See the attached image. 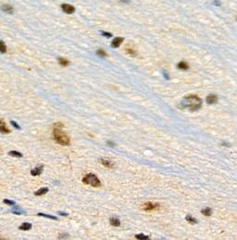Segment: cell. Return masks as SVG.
Returning a JSON list of instances; mask_svg holds the SVG:
<instances>
[{
	"label": "cell",
	"instance_id": "6da1fadb",
	"mask_svg": "<svg viewBox=\"0 0 237 240\" xmlns=\"http://www.w3.org/2000/svg\"><path fill=\"white\" fill-rule=\"evenodd\" d=\"M182 104L183 107L189 108L191 111H196L201 107L202 102L201 99L196 95H189L184 98Z\"/></svg>",
	"mask_w": 237,
	"mask_h": 240
},
{
	"label": "cell",
	"instance_id": "7a4b0ae2",
	"mask_svg": "<svg viewBox=\"0 0 237 240\" xmlns=\"http://www.w3.org/2000/svg\"><path fill=\"white\" fill-rule=\"evenodd\" d=\"M57 125L58 124L56 125L55 128H54V130H53L54 139H55V140L57 141L58 144H60V145H62V146L69 145V144H70V138H69V136L66 134L65 132H63V131L61 130L62 125H59V126H57Z\"/></svg>",
	"mask_w": 237,
	"mask_h": 240
},
{
	"label": "cell",
	"instance_id": "3957f363",
	"mask_svg": "<svg viewBox=\"0 0 237 240\" xmlns=\"http://www.w3.org/2000/svg\"><path fill=\"white\" fill-rule=\"evenodd\" d=\"M83 182L86 185H90L94 187H98L101 186V182L98 177L94 174H88L83 178Z\"/></svg>",
	"mask_w": 237,
	"mask_h": 240
},
{
	"label": "cell",
	"instance_id": "277c9868",
	"mask_svg": "<svg viewBox=\"0 0 237 240\" xmlns=\"http://www.w3.org/2000/svg\"><path fill=\"white\" fill-rule=\"evenodd\" d=\"M159 208V205L157 203H153V202H146L143 205V210L147 211H154V210H157Z\"/></svg>",
	"mask_w": 237,
	"mask_h": 240
},
{
	"label": "cell",
	"instance_id": "5b68a950",
	"mask_svg": "<svg viewBox=\"0 0 237 240\" xmlns=\"http://www.w3.org/2000/svg\"><path fill=\"white\" fill-rule=\"evenodd\" d=\"M61 9H62V10L65 13H67V14H72V13L75 11V8H74L73 6H71V5H69V4H62Z\"/></svg>",
	"mask_w": 237,
	"mask_h": 240
},
{
	"label": "cell",
	"instance_id": "8992f818",
	"mask_svg": "<svg viewBox=\"0 0 237 240\" xmlns=\"http://www.w3.org/2000/svg\"><path fill=\"white\" fill-rule=\"evenodd\" d=\"M123 40H124V39H123L122 37H117V38H115L114 40L112 41L111 46H112L113 48H117V47H118L121 44H122Z\"/></svg>",
	"mask_w": 237,
	"mask_h": 240
},
{
	"label": "cell",
	"instance_id": "52a82bcc",
	"mask_svg": "<svg viewBox=\"0 0 237 240\" xmlns=\"http://www.w3.org/2000/svg\"><path fill=\"white\" fill-rule=\"evenodd\" d=\"M43 168H44V165H38L36 168L32 169V170L31 171V175H34V177H37V175H41V173H42V171H43Z\"/></svg>",
	"mask_w": 237,
	"mask_h": 240
},
{
	"label": "cell",
	"instance_id": "ba28073f",
	"mask_svg": "<svg viewBox=\"0 0 237 240\" xmlns=\"http://www.w3.org/2000/svg\"><path fill=\"white\" fill-rule=\"evenodd\" d=\"M0 132L5 133V134H9V133L10 132L9 129L6 126L5 122H3V120H0Z\"/></svg>",
	"mask_w": 237,
	"mask_h": 240
},
{
	"label": "cell",
	"instance_id": "9c48e42d",
	"mask_svg": "<svg viewBox=\"0 0 237 240\" xmlns=\"http://www.w3.org/2000/svg\"><path fill=\"white\" fill-rule=\"evenodd\" d=\"M1 9H2L4 12L8 13V14H12L13 13V8L10 5H3L1 6Z\"/></svg>",
	"mask_w": 237,
	"mask_h": 240
},
{
	"label": "cell",
	"instance_id": "30bf717a",
	"mask_svg": "<svg viewBox=\"0 0 237 240\" xmlns=\"http://www.w3.org/2000/svg\"><path fill=\"white\" fill-rule=\"evenodd\" d=\"M100 162H101V164H103L104 166L108 167V168H112V167L114 166L113 163L111 162V161H109V160H107V159H101V160H100Z\"/></svg>",
	"mask_w": 237,
	"mask_h": 240
},
{
	"label": "cell",
	"instance_id": "8fae6325",
	"mask_svg": "<svg viewBox=\"0 0 237 240\" xmlns=\"http://www.w3.org/2000/svg\"><path fill=\"white\" fill-rule=\"evenodd\" d=\"M207 102L209 103V104L215 103H217V102H218V97H217L216 95L211 94V95H209V96L207 97Z\"/></svg>",
	"mask_w": 237,
	"mask_h": 240
},
{
	"label": "cell",
	"instance_id": "7c38bea8",
	"mask_svg": "<svg viewBox=\"0 0 237 240\" xmlns=\"http://www.w3.org/2000/svg\"><path fill=\"white\" fill-rule=\"evenodd\" d=\"M47 191H48V187H42V188H40V189L34 192V195L35 196H42V195H44L45 193H47Z\"/></svg>",
	"mask_w": 237,
	"mask_h": 240
},
{
	"label": "cell",
	"instance_id": "4fadbf2b",
	"mask_svg": "<svg viewBox=\"0 0 237 240\" xmlns=\"http://www.w3.org/2000/svg\"><path fill=\"white\" fill-rule=\"evenodd\" d=\"M109 222H110V224H111L112 226H120L121 225V221H120L118 218H115V217L110 218Z\"/></svg>",
	"mask_w": 237,
	"mask_h": 240
},
{
	"label": "cell",
	"instance_id": "5bb4252c",
	"mask_svg": "<svg viewBox=\"0 0 237 240\" xmlns=\"http://www.w3.org/2000/svg\"><path fill=\"white\" fill-rule=\"evenodd\" d=\"M32 228V224L29 223H23L22 224H21V226L19 227V229L22 230V231H28V230H30Z\"/></svg>",
	"mask_w": 237,
	"mask_h": 240
},
{
	"label": "cell",
	"instance_id": "9a60e30c",
	"mask_svg": "<svg viewBox=\"0 0 237 240\" xmlns=\"http://www.w3.org/2000/svg\"><path fill=\"white\" fill-rule=\"evenodd\" d=\"M58 63H59V65L63 66V67H67V66L70 64V61H69V60H67L66 58H63V57H59V58H58Z\"/></svg>",
	"mask_w": 237,
	"mask_h": 240
},
{
	"label": "cell",
	"instance_id": "2e32d148",
	"mask_svg": "<svg viewBox=\"0 0 237 240\" xmlns=\"http://www.w3.org/2000/svg\"><path fill=\"white\" fill-rule=\"evenodd\" d=\"M178 67L180 68V69H182V70H185V69H188V65H187L185 62H180V63L178 64Z\"/></svg>",
	"mask_w": 237,
	"mask_h": 240
},
{
	"label": "cell",
	"instance_id": "e0dca14e",
	"mask_svg": "<svg viewBox=\"0 0 237 240\" xmlns=\"http://www.w3.org/2000/svg\"><path fill=\"white\" fill-rule=\"evenodd\" d=\"M38 216H43V217H45V218H48V219H52V220H56L57 221V218L56 216H52V215H49V214H45V213H38Z\"/></svg>",
	"mask_w": 237,
	"mask_h": 240
},
{
	"label": "cell",
	"instance_id": "ac0fdd59",
	"mask_svg": "<svg viewBox=\"0 0 237 240\" xmlns=\"http://www.w3.org/2000/svg\"><path fill=\"white\" fill-rule=\"evenodd\" d=\"M6 44H4V42L3 41L0 40V53H6Z\"/></svg>",
	"mask_w": 237,
	"mask_h": 240
},
{
	"label": "cell",
	"instance_id": "d6986e66",
	"mask_svg": "<svg viewBox=\"0 0 237 240\" xmlns=\"http://www.w3.org/2000/svg\"><path fill=\"white\" fill-rule=\"evenodd\" d=\"M9 154L10 156H14V157H18V158L19 157H22V154L19 152H16V151H11V152H9Z\"/></svg>",
	"mask_w": 237,
	"mask_h": 240
},
{
	"label": "cell",
	"instance_id": "ffe728a7",
	"mask_svg": "<svg viewBox=\"0 0 237 240\" xmlns=\"http://www.w3.org/2000/svg\"><path fill=\"white\" fill-rule=\"evenodd\" d=\"M202 213H203L204 215H206V216H209V215H211L212 211L209 208H206V209H204V210H202Z\"/></svg>",
	"mask_w": 237,
	"mask_h": 240
},
{
	"label": "cell",
	"instance_id": "44dd1931",
	"mask_svg": "<svg viewBox=\"0 0 237 240\" xmlns=\"http://www.w3.org/2000/svg\"><path fill=\"white\" fill-rule=\"evenodd\" d=\"M135 237L137 238V239H140V240H146V239H148V238H149L147 236H144V235H143V234L136 235Z\"/></svg>",
	"mask_w": 237,
	"mask_h": 240
},
{
	"label": "cell",
	"instance_id": "7402d4cb",
	"mask_svg": "<svg viewBox=\"0 0 237 240\" xmlns=\"http://www.w3.org/2000/svg\"><path fill=\"white\" fill-rule=\"evenodd\" d=\"M96 53H97L98 55H100V57H106L107 55H108L106 52H105L104 50H102V49H99V50H97V52H96Z\"/></svg>",
	"mask_w": 237,
	"mask_h": 240
},
{
	"label": "cell",
	"instance_id": "603a6c76",
	"mask_svg": "<svg viewBox=\"0 0 237 240\" xmlns=\"http://www.w3.org/2000/svg\"><path fill=\"white\" fill-rule=\"evenodd\" d=\"M186 220L189 222V223H196V221H195V219H194V218H192V217H191L190 215H188V216H186Z\"/></svg>",
	"mask_w": 237,
	"mask_h": 240
},
{
	"label": "cell",
	"instance_id": "cb8c5ba5",
	"mask_svg": "<svg viewBox=\"0 0 237 240\" xmlns=\"http://www.w3.org/2000/svg\"><path fill=\"white\" fill-rule=\"evenodd\" d=\"M10 123H11V125H12V126H14L15 129H21V126H19V125L17 124V123L15 122V121H13V120H11V121H10Z\"/></svg>",
	"mask_w": 237,
	"mask_h": 240
},
{
	"label": "cell",
	"instance_id": "d4e9b609",
	"mask_svg": "<svg viewBox=\"0 0 237 240\" xmlns=\"http://www.w3.org/2000/svg\"><path fill=\"white\" fill-rule=\"evenodd\" d=\"M3 202L6 203V204H9V205H15V202L12 201V200H3Z\"/></svg>",
	"mask_w": 237,
	"mask_h": 240
},
{
	"label": "cell",
	"instance_id": "484cf974",
	"mask_svg": "<svg viewBox=\"0 0 237 240\" xmlns=\"http://www.w3.org/2000/svg\"><path fill=\"white\" fill-rule=\"evenodd\" d=\"M102 35L105 36V37H111L112 36V34L109 33V32H102Z\"/></svg>",
	"mask_w": 237,
	"mask_h": 240
},
{
	"label": "cell",
	"instance_id": "4316f807",
	"mask_svg": "<svg viewBox=\"0 0 237 240\" xmlns=\"http://www.w3.org/2000/svg\"><path fill=\"white\" fill-rule=\"evenodd\" d=\"M126 51H127L129 54H131V55H136L135 52H134L133 50H131V49H126Z\"/></svg>",
	"mask_w": 237,
	"mask_h": 240
},
{
	"label": "cell",
	"instance_id": "83f0119b",
	"mask_svg": "<svg viewBox=\"0 0 237 240\" xmlns=\"http://www.w3.org/2000/svg\"><path fill=\"white\" fill-rule=\"evenodd\" d=\"M59 215H64V216H68V213H59Z\"/></svg>",
	"mask_w": 237,
	"mask_h": 240
},
{
	"label": "cell",
	"instance_id": "f1b7e54d",
	"mask_svg": "<svg viewBox=\"0 0 237 240\" xmlns=\"http://www.w3.org/2000/svg\"><path fill=\"white\" fill-rule=\"evenodd\" d=\"M108 145H110V146H114L115 144L113 143V142H111V141H108Z\"/></svg>",
	"mask_w": 237,
	"mask_h": 240
},
{
	"label": "cell",
	"instance_id": "f546056e",
	"mask_svg": "<svg viewBox=\"0 0 237 240\" xmlns=\"http://www.w3.org/2000/svg\"><path fill=\"white\" fill-rule=\"evenodd\" d=\"M129 1L130 0H121V2H123V3H129Z\"/></svg>",
	"mask_w": 237,
	"mask_h": 240
},
{
	"label": "cell",
	"instance_id": "4dcf8cb0",
	"mask_svg": "<svg viewBox=\"0 0 237 240\" xmlns=\"http://www.w3.org/2000/svg\"><path fill=\"white\" fill-rule=\"evenodd\" d=\"M0 240H3V238H2V237H0Z\"/></svg>",
	"mask_w": 237,
	"mask_h": 240
},
{
	"label": "cell",
	"instance_id": "1f68e13d",
	"mask_svg": "<svg viewBox=\"0 0 237 240\" xmlns=\"http://www.w3.org/2000/svg\"><path fill=\"white\" fill-rule=\"evenodd\" d=\"M236 19H237V18H236Z\"/></svg>",
	"mask_w": 237,
	"mask_h": 240
}]
</instances>
